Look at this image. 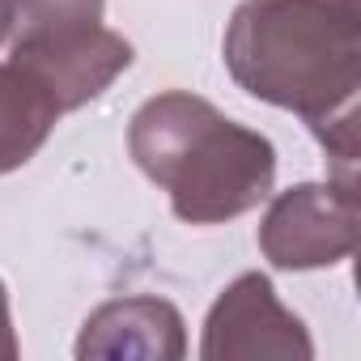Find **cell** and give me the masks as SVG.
<instances>
[{"label":"cell","mask_w":361,"mask_h":361,"mask_svg":"<svg viewBox=\"0 0 361 361\" xmlns=\"http://www.w3.org/2000/svg\"><path fill=\"white\" fill-rule=\"evenodd\" d=\"M226 64L247 94L298 111L319 136H353L357 0H247L226 35Z\"/></svg>","instance_id":"1"},{"label":"cell","mask_w":361,"mask_h":361,"mask_svg":"<svg viewBox=\"0 0 361 361\" xmlns=\"http://www.w3.org/2000/svg\"><path fill=\"white\" fill-rule=\"evenodd\" d=\"M18 344H13V331H9V306H5V285H0V357H13Z\"/></svg>","instance_id":"5"},{"label":"cell","mask_w":361,"mask_h":361,"mask_svg":"<svg viewBox=\"0 0 361 361\" xmlns=\"http://www.w3.org/2000/svg\"><path fill=\"white\" fill-rule=\"evenodd\" d=\"M357 243V196L336 188H298L276 200L259 247L276 268H323L340 264Z\"/></svg>","instance_id":"3"},{"label":"cell","mask_w":361,"mask_h":361,"mask_svg":"<svg viewBox=\"0 0 361 361\" xmlns=\"http://www.w3.org/2000/svg\"><path fill=\"white\" fill-rule=\"evenodd\" d=\"M60 115L64 111L56 98L30 73H22L13 60L0 64V174L30 161Z\"/></svg>","instance_id":"4"},{"label":"cell","mask_w":361,"mask_h":361,"mask_svg":"<svg viewBox=\"0 0 361 361\" xmlns=\"http://www.w3.org/2000/svg\"><path fill=\"white\" fill-rule=\"evenodd\" d=\"M9 26H13V0H0V39H5Z\"/></svg>","instance_id":"6"},{"label":"cell","mask_w":361,"mask_h":361,"mask_svg":"<svg viewBox=\"0 0 361 361\" xmlns=\"http://www.w3.org/2000/svg\"><path fill=\"white\" fill-rule=\"evenodd\" d=\"M132 157L170 192L183 221L209 226L255 209L272 192V145L192 94H161L132 119Z\"/></svg>","instance_id":"2"}]
</instances>
